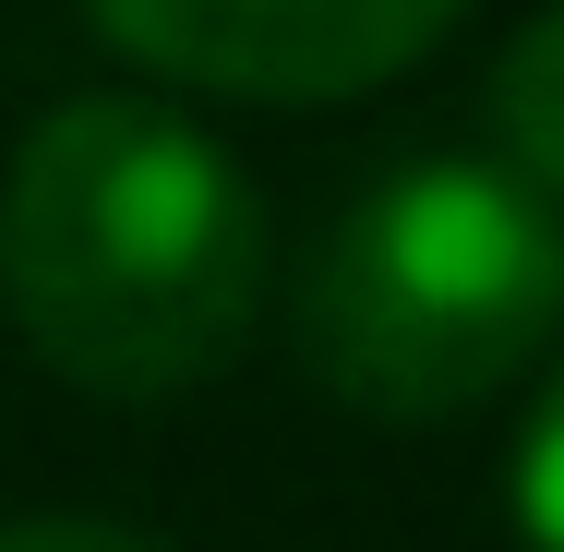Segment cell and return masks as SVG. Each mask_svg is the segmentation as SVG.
Masks as SVG:
<instances>
[{"label":"cell","mask_w":564,"mask_h":552,"mask_svg":"<svg viewBox=\"0 0 564 552\" xmlns=\"http://www.w3.org/2000/svg\"><path fill=\"white\" fill-rule=\"evenodd\" d=\"M456 12L468 0H85V24L156 85L252 109H325L397 85L433 36H456Z\"/></svg>","instance_id":"3957f363"},{"label":"cell","mask_w":564,"mask_h":552,"mask_svg":"<svg viewBox=\"0 0 564 552\" xmlns=\"http://www.w3.org/2000/svg\"><path fill=\"white\" fill-rule=\"evenodd\" d=\"M492 132H505V181H529L541 205H564V0L505 36V61H492Z\"/></svg>","instance_id":"277c9868"},{"label":"cell","mask_w":564,"mask_h":552,"mask_svg":"<svg viewBox=\"0 0 564 552\" xmlns=\"http://www.w3.org/2000/svg\"><path fill=\"white\" fill-rule=\"evenodd\" d=\"M517 529H529V552H564V360L529 409V444H517Z\"/></svg>","instance_id":"5b68a950"},{"label":"cell","mask_w":564,"mask_h":552,"mask_svg":"<svg viewBox=\"0 0 564 552\" xmlns=\"http://www.w3.org/2000/svg\"><path fill=\"white\" fill-rule=\"evenodd\" d=\"M0 552H169V541H144V529H120V517H12Z\"/></svg>","instance_id":"8992f818"},{"label":"cell","mask_w":564,"mask_h":552,"mask_svg":"<svg viewBox=\"0 0 564 552\" xmlns=\"http://www.w3.org/2000/svg\"><path fill=\"white\" fill-rule=\"evenodd\" d=\"M264 252L240 156L156 97H61L0 169V301L61 385L120 409L240 360Z\"/></svg>","instance_id":"6da1fadb"},{"label":"cell","mask_w":564,"mask_h":552,"mask_svg":"<svg viewBox=\"0 0 564 552\" xmlns=\"http://www.w3.org/2000/svg\"><path fill=\"white\" fill-rule=\"evenodd\" d=\"M553 325L564 217L480 156H421L372 181L301 277V360L360 421H456L505 397L553 348Z\"/></svg>","instance_id":"7a4b0ae2"}]
</instances>
